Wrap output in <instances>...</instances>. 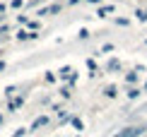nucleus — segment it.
I'll use <instances>...</instances> for the list:
<instances>
[{"instance_id": "3", "label": "nucleus", "mask_w": 147, "mask_h": 137, "mask_svg": "<svg viewBox=\"0 0 147 137\" xmlns=\"http://www.w3.org/2000/svg\"><path fill=\"white\" fill-rule=\"evenodd\" d=\"M34 3H39V0H34Z\"/></svg>"}, {"instance_id": "2", "label": "nucleus", "mask_w": 147, "mask_h": 137, "mask_svg": "<svg viewBox=\"0 0 147 137\" xmlns=\"http://www.w3.org/2000/svg\"><path fill=\"white\" fill-rule=\"evenodd\" d=\"M46 123H48V118H39V120L34 123V128H39V125H46Z\"/></svg>"}, {"instance_id": "1", "label": "nucleus", "mask_w": 147, "mask_h": 137, "mask_svg": "<svg viewBox=\"0 0 147 137\" xmlns=\"http://www.w3.org/2000/svg\"><path fill=\"white\" fill-rule=\"evenodd\" d=\"M138 135H142V128H128V130H123V132L116 135V137H138Z\"/></svg>"}]
</instances>
